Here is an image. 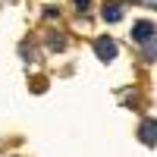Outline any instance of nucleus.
Returning a JSON list of instances; mask_svg holds the SVG:
<instances>
[{
  "instance_id": "nucleus-5",
  "label": "nucleus",
  "mask_w": 157,
  "mask_h": 157,
  "mask_svg": "<svg viewBox=\"0 0 157 157\" xmlns=\"http://www.w3.org/2000/svg\"><path fill=\"white\" fill-rule=\"evenodd\" d=\"M75 6H78V13H85L88 10V0H75Z\"/></svg>"
},
{
  "instance_id": "nucleus-2",
  "label": "nucleus",
  "mask_w": 157,
  "mask_h": 157,
  "mask_svg": "<svg viewBox=\"0 0 157 157\" xmlns=\"http://www.w3.org/2000/svg\"><path fill=\"white\" fill-rule=\"evenodd\" d=\"M94 50H98L101 60H113V57H116V44L110 41V38H98V41H94Z\"/></svg>"
},
{
  "instance_id": "nucleus-3",
  "label": "nucleus",
  "mask_w": 157,
  "mask_h": 157,
  "mask_svg": "<svg viewBox=\"0 0 157 157\" xmlns=\"http://www.w3.org/2000/svg\"><path fill=\"white\" fill-rule=\"evenodd\" d=\"M101 16H104V22H120L123 19V10H120V3H107L101 10Z\"/></svg>"
},
{
  "instance_id": "nucleus-4",
  "label": "nucleus",
  "mask_w": 157,
  "mask_h": 157,
  "mask_svg": "<svg viewBox=\"0 0 157 157\" xmlns=\"http://www.w3.org/2000/svg\"><path fill=\"white\" fill-rule=\"evenodd\" d=\"M141 141H145V145H154V120L141 123Z\"/></svg>"
},
{
  "instance_id": "nucleus-1",
  "label": "nucleus",
  "mask_w": 157,
  "mask_h": 157,
  "mask_svg": "<svg viewBox=\"0 0 157 157\" xmlns=\"http://www.w3.org/2000/svg\"><path fill=\"white\" fill-rule=\"evenodd\" d=\"M132 38H135V41H141V44L151 41V38H154V22H148V19L135 22V25H132Z\"/></svg>"
}]
</instances>
